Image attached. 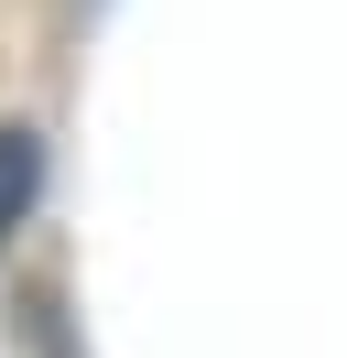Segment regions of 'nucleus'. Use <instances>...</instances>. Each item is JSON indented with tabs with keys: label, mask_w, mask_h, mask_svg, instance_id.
I'll list each match as a JSON object with an SVG mask.
<instances>
[{
	"label": "nucleus",
	"mask_w": 347,
	"mask_h": 358,
	"mask_svg": "<svg viewBox=\"0 0 347 358\" xmlns=\"http://www.w3.org/2000/svg\"><path fill=\"white\" fill-rule=\"evenodd\" d=\"M33 196H43V141L22 131V120H0V239L33 217Z\"/></svg>",
	"instance_id": "nucleus-1"
}]
</instances>
